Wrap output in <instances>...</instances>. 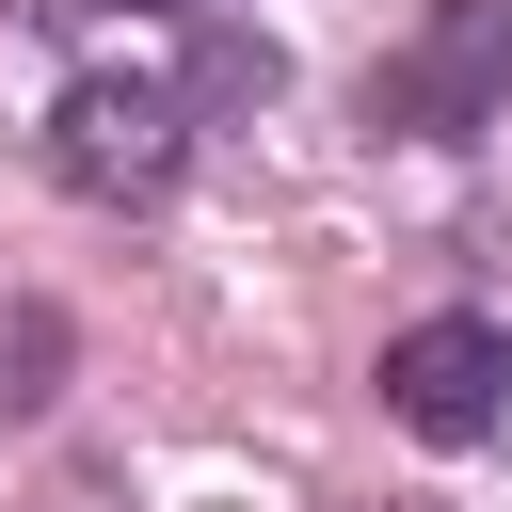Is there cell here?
<instances>
[{
    "label": "cell",
    "mask_w": 512,
    "mask_h": 512,
    "mask_svg": "<svg viewBox=\"0 0 512 512\" xmlns=\"http://www.w3.org/2000/svg\"><path fill=\"white\" fill-rule=\"evenodd\" d=\"M496 112H512V0H432L368 64V128H400V144H464Z\"/></svg>",
    "instance_id": "obj_1"
},
{
    "label": "cell",
    "mask_w": 512,
    "mask_h": 512,
    "mask_svg": "<svg viewBox=\"0 0 512 512\" xmlns=\"http://www.w3.org/2000/svg\"><path fill=\"white\" fill-rule=\"evenodd\" d=\"M176 160H192V96L176 80H80L48 112V176L80 208H144V192H176Z\"/></svg>",
    "instance_id": "obj_2"
},
{
    "label": "cell",
    "mask_w": 512,
    "mask_h": 512,
    "mask_svg": "<svg viewBox=\"0 0 512 512\" xmlns=\"http://www.w3.org/2000/svg\"><path fill=\"white\" fill-rule=\"evenodd\" d=\"M496 400H512V336H496V320H400V336H384V416H400V432L480 448Z\"/></svg>",
    "instance_id": "obj_3"
},
{
    "label": "cell",
    "mask_w": 512,
    "mask_h": 512,
    "mask_svg": "<svg viewBox=\"0 0 512 512\" xmlns=\"http://www.w3.org/2000/svg\"><path fill=\"white\" fill-rule=\"evenodd\" d=\"M64 352H80V336H64V304H32V288H0V416H32V400L64 384Z\"/></svg>",
    "instance_id": "obj_4"
},
{
    "label": "cell",
    "mask_w": 512,
    "mask_h": 512,
    "mask_svg": "<svg viewBox=\"0 0 512 512\" xmlns=\"http://www.w3.org/2000/svg\"><path fill=\"white\" fill-rule=\"evenodd\" d=\"M272 80H288V64H272V32H208V64H192V112H208V96H272Z\"/></svg>",
    "instance_id": "obj_5"
},
{
    "label": "cell",
    "mask_w": 512,
    "mask_h": 512,
    "mask_svg": "<svg viewBox=\"0 0 512 512\" xmlns=\"http://www.w3.org/2000/svg\"><path fill=\"white\" fill-rule=\"evenodd\" d=\"M80 16H192V0H80Z\"/></svg>",
    "instance_id": "obj_6"
}]
</instances>
